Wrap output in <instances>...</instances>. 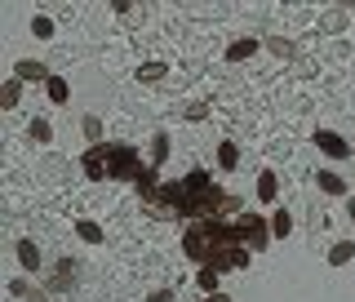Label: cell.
<instances>
[{
  "label": "cell",
  "mask_w": 355,
  "mask_h": 302,
  "mask_svg": "<svg viewBox=\"0 0 355 302\" xmlns=\"http://www.w3.org/2000/svg\"><path fill=\"white\" fill-rule=\"evenodd\" d=\"M147 165H142L138 147H129V142H111V160H107V178L111 183H133Z\"/></svg>",
  "instance_id": "cell-1"
},
{
  "label": "cell",
  "mask_w": 355,
  "mask_h": 302,
  "mask_svg": "<svg viewBox=\"0 0 355 302\" xmlns=\"http://www.w3.org/2000/svg\"><path fill=\"white\" fill-rule=\"evenodd\" d=\"M209 267H218V271H244L249 267V249L244 244H222V249H214Z\"/></svg>",
  "instance_id": "cell-2"
},
{
  "label": "cell",
  "mask_w": 355,
  "mask_h": 302,
  "mask_svg": "<svg viewBox=\"0 0 355 302\" xmlns=\"http://www.w3.org/2000/svg\"><path fill=\"white\" fill-rule=\"evenodd\" d=\"M107 160H111V147H107V142H98V147H89L80 156V169H85L89 183H103V178H107Z\"/></svg>",
  "instance_id": "cell-3"
},
{
  "label": "cell",
  "mask_w": 355,
  "mask_h": 302,
  "mask_svg": "<svg viewBox=\"0 0 355 302\" xmlns=\"http://www.w3.org/2000/svg\"><path fill=\"white\" fill-rule=\"evenodd\" d=\"M311 142H315V147L320 151H324V156H333V160H351V142L347 138H338V133H333V129H315V133H311Z\"/></svg>",
  "instance_id": "cell-4"
},
{
  "label": "cell",
  "mask_w": 355,
  "mask_h": 302,
  "mask_svg": "<svg viewBox=\"0 0 355 302\" xmlns=\"http://www.w3.org/2000/svg\"><path fill=\"white\" fill-rule=\"evenodd\" d=\"M236 227L244 231V244H249V249H266V240H271V227H266L258 214H240Z\"/></svg>",
  "instance_id": "cell-5"
},
{
  "label": "cell",
  "mask_w": 355,
  "mask_h": 302,
  "mask_svg": "<svg viewBox=\"0 0 355 302\" xmlns=\"http://www.w3.org/2000/svg\"><path fill=\"white\" fill-rule=\"evenodd\" d=\"M182 253H187V258H196V262H209V258H214V244L205 240V231H200L196 222L182 231Z\"/></svg>",
  "instance_id": "cell-6"
},
{
  "label": "cell",
  "mask_w": 355,
  "mask_h": 302,
  "mask_svg": "<svg viewBox=\"0 0 355 302\" xmlns=\"http://www.w3.org/2000/svg\"><path fill=\"white\" fill-rule=\"evenodd\" d=\"M133 192H138L142 205H151V200H155V192H160V183H155V165H147V169L133 178Z\"/></svg>",
  "instance_id": "cell-7"
},
{
  "label": "cell",
  "mask_w": 355,
  "mask_h": 302,
  "mask_svg": "<svg viewBox=\"0 0 355 302\" xmlns=\"http://www.w3.org/2000/svg\"><path fill=\"white\" fill-rule=\"evenodd\" d=\"M71 285H76V262H71V258H62V262H58V271H53V280H49V294H67Z\"/></svg>",
  "instance_id": "cell-8"
},
{
  "label": "cell",
  "mask_w": 355,
  "mask_h": 302,
  "mask_svg": "<svg viewBox=\"0 0 355 302\" xmlns=\"http://www.w3.org/2000/svg\"><path fill=\"white\" fill-rule=\"evenodd\" d=\"M14 76L18 81H49V67L40 58H22V62H14Z\"/></svg>",
  "instance_id": "cell-9"
},
{
  "label": "cell",
  "mask_w": 355,
  "mask_h": 302,
  "mask_svg": "<svg viewBox=\"0 0 355 302\" xmlns=\"http://www.w3.org/2000/svg\"><path fill=\"white\" fill-rule=\"evenodd\" d=\"M258 49H262V40H253V36L231 40V44H227V62H244V58H253Z\"/></svg>",
  "instance_id": "cell-10"
},
{
  "label": "cell",
  "mask_w": 355,
  "mask_h": 302,
  "mask_svg": "<svg viewBox=\"0 0 355 302\" xmlns=\"http://www.w3.org/2000/svg\"><path fill=\"white\" fill-rule=\"evenodd\" d=\"M258 200L262 205H275V200H280V178H275L271 169L258 174Z\"/></svg>",
  "instance_id": "cell-11"
},
{
  "label": "cell",
  "mask_w": 355,
  "mask_h": 302,
  "mask_svg": "<svg viewBox=\"0 0 355 302\" xmlns=\"http://www.w3.org/2000/svg\"><path fill=\"white\" fill-rule=\"evenodd\" d=\"M18 262H22V271L36 276V267H40V249H36V240H18Z\"/></svg>",
  "instance_id": "cell-12"
},
{
  "label": "cell",
  "mask_w": 355,
  "mask_h": 302,
  "mask_svg": "<svg viewBox=\"0 0 355 302\" xmlns=\"http://www.w3.org/2000/svg\"><path fill=\"white\" fill-rule=\"evenodd\" d=\"M18 98H22V81H18V76H9V81L0 85V107L14 111V107H18Z\"/></svg>",
  "instance_id": "cell-13"
},
{
  "label": "cell",
  "mask_w": 355,
  "mask_h": 302,
  "mask_svg": "<svg viewBox=\"0 0 355 302\" xmlns=\"http://www.w3.org/2000/svg\"><path fill=\"white\" fill-rule=\"evenodd\" d=\"M169 76V62H142L138 67V85H155V81H164Z\"/></svg>",
  "instance_id": "cell-14"
},
{
  "label": "cell",
  "mask_w": 355,
  "mask_h": 302,
  "mask_svg": "<svg viewBox=\"0 0 355 302\" xmlns=\"http://www.w3.org/2000/svg\"><path fill=\"white\" fill-rule=\"evenodd\" d=\"M315 183H320V192H329V196H347V183H342L333 169H320L315 174Z\"/></svg>",
  "instance_id": "cell-15"
},
{
  "label": "cell",
  "mask_w": 355,
  "mask_h": 302,
  "mask_svg": "<svg viewBox=\"0 0 355 302\" xmlns=\"http://www.w3.org/2000/svg\"><path fill=\"white\" fill-rule=\"evenodd\" d=\"M182 187H187V196H196V192H209V187H214V183H209V169H191V174L182 178Z\"/></svg>",
  "instance_id": "cell-16"
},
{
  "label": "cell",
  "mask_w": 355,
  "mask_h": 302,
  "mask_svg": "<svg viewBox=\"0 0 355 302\" xmlns=\"http://www.w3.org/2000/svg\"><path fill=\"white\" fill-rule=\"evenodd\" d=\"M351 258H355V244H351V240H338V244L329 249V267H347Z\"/></svg>",
  "instance_id": "cell-17"
},
{
  "label": "cell",
  "mask_w": 355,
  "mask_h": 302,
  "mask_svg": "<svg viewBox=\"0 0 355 302\" xmlns=\"http://www.w3.org/2000/svg\"><path fill=\"white\" fill-rule=\"evenodd\" d=\"M76 236H80L85 244H103V227L89 222V218H80V222H76Z\"/></svg>",
  "instance_id": "cell-18"
},
{
  "label": "cell",
  "mask_w": 355,
  "mask_h": 302,
  "mask_svg": "<svg viewBox=\"0 0 355 302\" xmlns=\"http://www.w3.org/2000/svg\"><path fill=\"white\" fill-rule=\"evenodd\" d=\"M218 276H222L218 267H209V262H205V267H200V271H196V285L205 289V294H218Z\"/></svg>",
  "instance_id": "cell-19"
},
{
  "label": "cell",
  "mask_w": 355,
  "mask_h": 302,
  "mask_svg": "<svg viewBox=\"0 0 355 302\" xmlns=\"http://www.w3.org/2000/svg\"><path fill=\"white\" fill-rule=\"evenodd\" d=\"M288 231H293V214H288V209H275V218H271V236H275V240H284Z\"/></svg>",
  "instance_id": "cell-20"
},
{
  "label": "cell",
  "mask_w": 355,
  "mask_h": 302,
  "mask_svg": "<svg viewBox=\"0 0 355 302\" xmlns=\"http://www.w3.org/2000/svg\"><path fill=\"white\" fill-rule=\"evenodd\" d=\"M164 160H169V133H155V142H151V160H147V165H155V169H160Z\"/></svg>",
  "instance_id": "cell-21"
},
{
  "label": "cell",
  "mask_w": 355,
  "mask_h": 302,
  "mask_svg": "<svg viewBox=\"0 0 355 302\" xmlns=\"http://www.w3.org/2000/svg\"><path fill=\"white\" fill-rule=\"evenodd\" d=\"M218 165H222L227 174L240 165V147H236V142H222V147H218Z\"/></svg>",
  "instance_id": "cell-22"
},
{
  "label": "cell",
  "mask_w": 355,
  "mask_h": 302,
  "mask_svg": "<svg viewBox=\"0 0 355 302\" xmlns=\"http://www.w3.org/2000/svg\"><path fill=\"white\" fill-rule=\"evenodd\" d=\"M44 89H49V98H53V103H67V98H71V89H67V81H62V76H49V81H44Z\"/></svg>",
  "instance_id": "cell-23"
},
{
  "label": "cell",
  "mask_w": 355,
  "mask_h": 302,
  "mask_svg": "<svg viewBox=\"0 0 355 302\" xmlns=\"http://www.w3.org/2000/svg\"><path fill=\"white\" fill-rule=\"evenodd\" d=\"M27 138L31 142H53V125H49V120H31V125H27Z\"/></svg>",
  "instance_id": "cell-24"
},
{
  "label": "cell",
  "mask_w": 355,
  "mask_h": 302,
  "mask_svg": "<svg viewBox=\"0 0 355 302\" xmlns=\"http://www.w3.org/2000/svg\"><path fill=\"white\" fill-rule=\"evenodd\" d=\"M80 129H85L89 147H98V142H103V120H98V116H85V120H80Z\"/></svg>",
  "instance_id": "cell-25"
},
{
  "label": "cell",
  "mask_w": 355,
  "mask_h": 302,
  "mask_svg": "<svg viewBox=\"0 0 355 302\" xmlns=\"http://www.w3.org/2000/svg\"><path fill=\"white\" fill-rule=\"evenodd\" d=\"M31 31H36V40H49V36H53V18L36 14V18H31Z\"/></svg>",
  "instance_id": "cell-26"
},
{
  "label": "cell",
  "mask_w": 355,
  "mask_h": 302,
  "mask_svg": "<svg viewBox=\"0 0 355 302\" xmlns=\"http://www.w3.org/2000/svg\"><path fill=\"white\" fill-rule=\"evenodd\" d=\"M266 49H271V53H280V58H288V53H293V44L280 40V36H271V40H266Z\"/></svg>",
  "instance_id": "cell-27"
},
{
  "label": "cell",
  "mask_w": 355,
  "mask_h": 302,
  "mask_svg": "<svg viewBox=\"0 0 355 302\" xmlns=\"http://www.w3.org/2000/svg\"><path fill=\"white\" fill-rule=\"evenodd\" d=\"M209 116V103H191L187 107V120H205Z\"/></svg>",
  "instance_id": "cell-28"
},
{
  "label": "cell",
  "mask_w": 355,
  "mask_h": 302,
  "mask_svg": "<svg viewBox=\"0 0 355 302\" xmlns=\"http://www.w3.org/2000/svg\"><path fill=\"white\" fill-rule=\"evenodd\" d=\"M9 294H14V298H31V289H27V280H14V285H9Z\"/></svg>",
  "instance_id": "cell-29"
},
{
  "label": "cell",
  "mask_w": 355,
  "mask_h": 302,
  "mask_svg": "<svg viewBox=\"0 0 355 302\" xmlns=\"http://www.w3.org/2000/svg\"><path fill=\"white\" fill-rule=\"evenodd\" d=\"M147 302H173V289H155V294Z\"/></svg>",
  "instance_id": "cell-30"
},
{
  "label": "cell",
  "mask_w": 355,
  "mask_h": 302,
  "mask_svg": "<svg viewBox=\"0 0 355 302\" xmlns=\"http://www.w3.org/2000/svg\"><path fill=\"white\" fill-rule=\"evenodd\" d=\"M205 302H231L227 294H205Z\"/></svg>",
  "instance_id": "cell-31"
},
{
  "label": "cell",
  "mask_w": 355,
  "mask_h": 302,
  "mask_svg": "<svg viewBox=\"0 0 355 302\" xmlns=\"http://www.w3.org/2000/svg\"><path fill=\"white\" fill-rule=\"evenodd\" d=\"M347 214H351V222H355V196H351V200H347Z\"/></svg>",
  "instance_id": "cell-32"
}]
</instances>
